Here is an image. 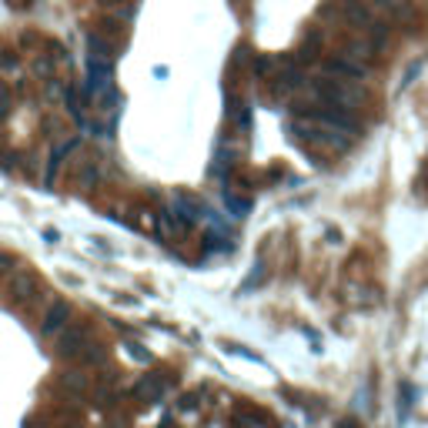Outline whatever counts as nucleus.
<instances>
[{
    "label": "nucleus",
    "instance_id": "nucleus-1",
    "mask_svg": "<svg viewBox=\"0 0 428 428\" xmlns=\"http://www.w3.org/2000/svg\"><path fill=\"white\" fill-rule=\"evenodd\" d=\"M41 295V281H37V275L34 271H14V278H10V298L17 304H30L34 298Z\"/></svg>",
    "mask_w": 428,
    "mask_h": 428
},
{
    "label": "nucleus",
    "instance_id": "nucleus-2",
    "mask_svg": "<svg viewBox=\"0 0 428 428\" xmlns=\"http://www.w3.org/2000/svg\"><path fill=\"white\" fill-rule=\"evenodd\" d=\"M84 345H87V328L67 325L60 331V338H57V354L60 358H77V354L84 352Z\"/></svg>",
    "mask_w": 428,
    "mask_h": 428
},
{
    "label": "nucleus",
    "instance_id": "nucleus-3",
    "mask_svg": "<svg viewBox=\"0 0 428 428\" xmlns=\"http://www.w3.org/2000/svg\"><path fill=\"white\" fill-rule=\"evenodd\" d=\"M67 318H71V304L54 302L51 308L44 311V325H41V331H44V335H57V331L67 328Z\"/></svg>",
    "mask_w": 428,
    "mask_h": 428
},
{
    "label": "nucleus",
    "instance_id": "nucleus-4",
    "mask_svg": "<svg viewBox=\"0 0 428 428\" xmlns=\"http://www.w3.org/2000/svg\"><path fill=\"white\" fill-rule=\"evenodd\" d=\"M77 184H80V188H94V184H98V168H94V161H87V164L77 171Z\"/></svg>",
    "mask_w": 428,
    "mask_h": 428
},
{
    "label": "nucleus",
    "instance_id": "nucleus-5",
    "mask_svg": "<svg viewBox=\"0 0 428 428\" xmlns=\"http://www.w3.org/2000/svg\"><path fill=\"white\" fill-rule=\"evenodd\" d=\"M60 381H64V388H71V392H84V388H87V375H80V372H67Z\"/></svg>",
    "mask_w": 428,
    "mask_h": 428
},
{
    "label": "nucleus",
    "instance_id": "nucleus-6",
    "mask_svg": "<svg viewBox=\"0 0 428 428\" xmlns=\"http://www.w3.org/2000/svg\"><path fill=\"white\" fill-rule=\"evenodd\" d=\"M80 358H84L87 365H94V361H104V348H101V345H91V341H87V345H84V352H80Z\"/></svg>",
    "mask_w": 428,
    "mask_h": 428
},
{
    "label": "nucleus",
    "instance_id": "nucleus-7",
    "mask_svg": "<svg viewBox=\"0 0 428 428\" xmlns=\"http://www.w3.org/2000/svg\"><path fill=\"white\" fill-rule=\"evenodd\" d=\"M271 67H275V60H271V57H258V60H254V74H268Z\"/></svg>",
    "mask_w": 428,
    "mask_h": 428
},
{
    "label": "nucleus",
    "instance_id": "nucleus-8",
    "mask_svg": "<svg viewBox=\"0 0 428 428\" xmlns=\"http://www.w3.org/2000/svg\"><path fill=\"white\" fill-rule=\"evenodd\" d=\"M127 352H131V358H137V361H151V354L144 352L141 345H127Z\"/></svg>",
    "mask_w": 428,
    "mask_h": 428
},
{
    "label": "nucleus",
    "instance_id": "nucleus-9",
    "mask_svg": "<svg viewBox=\"0 0 428 428\" xmlns=\"http://www.w3.org/2000/svg\"><path fill=\"white\" fill-rule=\"evenodd\" d=\"M10 111V94H7V87L0 84V114H7Z\"/></svg>",
    "mask_w": 428,
    "mask_h": 428
},
{
    "label": "nucleus",
    "instance_id": "nucleus-10",
    "mask_svg": "<svg viewBox=\"0 0 428 428\" xmlns=\"http://www.w3.org/2000/svg\"><path fill=\"white\" fill-rule=\"evenodd\" d=\"M14 268V258L10 254H0V271H10Z\"/></svg>",
    "mask_w": 428,
    "mask_h": 428
},
{
    "label": "nucleus",
    "instance_id": "nucleus-11",
    "mask_svg": "<svg viewBox=\"0 0 428 428\" xmlns=\"http://www.w3.org/2000/svg\"><path fill=\"white\" fill-rule=\"evenodd\" d=\"M0 67H17V57H0Z\"/></svg>",
    "mask_w": 428,
    "mask_h": 428
},
{
    "label": "nucleus",
    "instance_id": "nucleus-12",
    "mask_svg": "<svg viewBox=\"0 0 428 428\" xmlns=\"http://www.w3.org/2000/svg\"><path fill=\"white\" fill-rule=\"evenodd\" d=\"M101 3H107V7H117V3H121V0H101Z\"/></svg>",
    "mask_w": 428,
    "mask_h": 428
},
{
    "label": "nucleus",
    "instance_id": "nucleus-13",
    "mask_svg": "<svg viewBox=\"0 0 428 428\" xmlns=\"http://www.w3.org/2000/svg\"><path fill=\"white\" fill-rule=\"evenodd\" d=\"M111 428H124V422H111Z\"/></svg>",
    "mask_w": 428,
    "mask_h": 428
},
{
    "label": "nucleus",
    "instance_id": "nucleus-14",
    "mask_svg": "<svg viewBox=\"0 0 428 428\" xmlns=\"http://www.w3.org/2000/svg\"><path fill=\"white\" fill-rule=\"evenodd\" d=\"M164 428H171V425H164Z\"/></svg>",
    "mask_w": 428,
    "mask_h": 428
}]
</instances>
